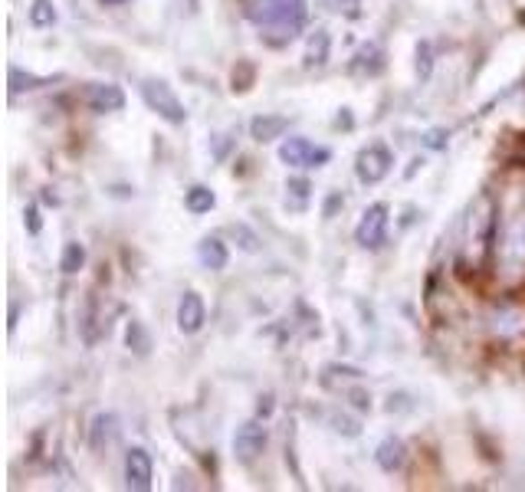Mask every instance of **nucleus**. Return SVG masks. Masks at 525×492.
Wrapping results in <instances>:
<instances>
[{"instance_id":"f257e3e1","label":"nucleus","mask_w":525,"mask_h":492,"mask_svg":"<svg viewBox=\"0 0 525 492\" xmlns=\"http://www.w3.org/2000/svg\"><path fill=\"white\" fill-rule=\"evenodd\" d=\"M250 21L273 37V43L293 40L305 21V0H250Z\"/></svg>"},{"instance_id":"f03ea898","label":"nucleus","mask_w":525,"mask_h":492,"mask_svg":"<svg viewBox=\"0 0 525 492\" xmlns=\"http://www.w3.org/2000/svg\"><path fill=\"white\" fill-rule=\"evenodd\" d=\"M493 243H496V207L489 194H479V201L473 204V211L466 217L463 260L476 270V266L489 256V246H493Z\"/></svg>"},{"instance_id":"7ed1b4c3","label":"nucleus","mask_w":525,"mask_h":492,"mask_svg":"<svg viewBox=\"0 0 525 492\" xmlns=\"http://www.w3.org/2000/svg\"><path fill=\"white\" fill-rule=\"evenodd\" d=\"M496 260L503 266L505 276H522L525 272V211L509 217L496 240Z\"/></svg>"},{"instance_id":"20e7f679","label":"nucleus","mask_w":525,"mask_h":492,"mask_svg":"<svg viewBox=\"0 0 525 492\" xmlns=\"http://www.w3.org/2000/svg\"><path fill=\"white\" fill-rule=\"evenodd\" d=\"M142 99H145L148 109L158 112V115H162L164 121H171V125H184V121H188V109H184V102L174 96V89L164 79H145L142 82Z\"/></svg>"},{"instance_id":"39448f33","label":"nucleus","mask_w":525,"mask_h":492,"mask_svg":"<svg viewBox=\"0 0 525 492\" xmlns=\"http://www.w3.org/2000/svg\"><path fill=\"white\" fill-rule=\"evenodd\" d=\"M394 168V154L388 145L381 141H374L368 148L358 151V158H354V174H358V181L362 184H381Z\"/></svg>"},{"instance_id":"423d86ee","label":"nucleus","mask_w":525,"mask_h":492,"mask_svg":"<svg viewBox=\"0 0 525 492\" xmlns=\"http://www.w3.org/2000/svg\"><path fill=\"white\" fill-rule=\"evenodd\" d=\"M279 161L289 168H322L332 161V151L325 145H312L309 138H286L279 145Z\"/></svg>"},{"instance_id":"0eeeda50","label":"nucleus","mask_w":525,"mask_h":492,"mask_svg":"<svg viewBox=\"0 0 525 492\" xmlns=\"http://www.w3.org/2000/svg\"><path fill=\"white\" fill-rule=\"evenodd\" d=\"M384 233H388V204H371V207H364L362 221H358V227H354V240H358V246H364V250L381 246Z\"/></svg>"},{"instance_id":"6e6552de","label":"nucleus","mask_w":525,"mask_h":492,"mask_svg":"<svg viewBox=\"0 0 525 492\" xmlns=\"http://www.w3.org/2000/svg\"><path fill=\"white\" fill-rule=\"evenodd\" d=\"M266 440H270V433L262 427L260 421H246L240 430L233 433V456L240 463H253L266 450Z\"/></svg>"},{"instance_id":"1a4fd4ad","label":"nucleus","mask_w":525,"mask_h":492,"mask_svg":"<svg viewBox=\"0 0 525 492\" xmlns=\"http://www.w3.org/2000/svg\"><path fill=\"white\" fill-rule=\"evenodd\" d=\"M152 479H154V463L148 456V450L131 446L125 453V482H129L131 489H152Z\"/></svg>"},{"instance_id":"9d476101","label":"nucleus","mask_w":525,"mask_h":492,"mask_svg":"<svg viewBox=\"0 0 525 492\" xmlns=\"http://www.w3.org/2000/svg\"><path fill=\"white\" fill-rule=\"evenodd\" d=\"M207 321V309H204V299L197 292H184L181 302H178V329L184 335H197Z\"/></svg>"},{"instance_id":"9b49d317","label":"nucleus","mask_w":525,"mask_h":492,"mask_svg":"<svg viewBox=\"0 0 525 492\" xmlns=\"http://www.w3.org/2000/svg\"><path fill=\"white\" fill-rule=\"evenodd\" d=\"M86 102H89L92 112H121L125 109V92L115 82H96L86 92Z\"/></svg>"},{"instance_id":"f8f14e48","label":"nucleus","mask_w":525,"mask_h":492,"mask_svg":"<svg viewBox=\"0 0 525 492\" xmlns=\"http://www.w3.org/2000/svg\"><path fill=\"white\" fill-rule=\"evenodd\" d=\"M289 131V119L286 115H256L250 121V135L256 141H276Z\"/></svg>"},{"instance_id":"ddd939ff","label":"nucleus","mask_w":525,"mask_h":492,"mask_svg":"<svg viewBox=\"0 0 525 492\" xmlns=\"http://www.w3.org/2000/svg\"><path fill=\"white\" fill-rule=\"evenodd\" d=\"M374 460H378V466H381L384 472H397L401 466H404V460H407L404 440H397V437H388V440L378 446Z\"/></svg>"},{"instance_id":"4468645a","label":"nucleus","mask_w":525,"mask_h":492,"mask_svg":"<svg viewBox=\"0 0 525 492\" xmlns=\"http://www.w3.org/2000/svg\"><path fill=\"white\" fill-rule=\"evenodd\" d=\"M197 260L207 266V270H223L227 266V260H230V253H227V243L221 240V237H204L201 246H197Z\"/></svg>"},{"instance_id":"2eb2a0df","label":"nucleus","mask_w":525,"mask_h":492,"mask_svg":"<svg viewBox=\"0 0 525 492\" xmlns=\"http://www.w3.org/2000/svg\"><path fill=\"white\" fill-rule=\"evenodd\" d=\"M213 204H217V197H213V191L211 188H204V184H194L191 191L184 194V207H188V213H194V217L211 213Z\"/></svg>"},{"instance_id":"dca6fc26","label":"nucleus","mask_w":525,"mask_h":492,"mask_svg":"<svg viewBox=\"0 0 525 492\" xmlns=\"http://www.w3.org/2000/svg\"><path fill=\"white\" fill-rule=\"evenodd\" d=\"M27 17H30V27H37V30H46V27H53V23H56V7H53V0H33L30 11H27Z\"/></svg>"},{"instance_id":"f3484780","label":"nucleus","mask_w":525,"mask_h":492,"mask_svg":"<svg viewBox=\"0 0 525 492\" xmlns=\"http://www.w3.org/2000/svg\"><path fill=\"white\" fill-rule=\"evenodd\" d=\"M82 266H86V246H82L79 240L66 243V250H62V260H60V270L66 272V276H76Z\"/></svg>"},{"instance_id":"a211bd4d","label":"nucleus","mask_w":525,"mask_h":492,"mask_svg":"<svg viewBox=\"0 0 525 492\" xmlns=\"http://www.w3.org/2000/svg\"><path fill=\"white\" fill-rule=\"evenodd\" d=\"M112 433H115V417L112 413H99L92 421V450H102V440L109 443Z\"/></svg>"},{"instance_id":"6ab92c4d","label":"nucleus","mask_w":525,"mask_h":492,"mask_svg":"<svg viewBox=\"0 0 525 492\" xmlns=\"http://www.w3.org/2000/svg\"><path fill=\"white\" fill-rule=\"evenodd\" d=\"M125 342H129V348H135V354H148V348H152V338H148V332H145V325L135 319L129 321Z\"/></svg>"},{"instance_id":"aec40b11","label":"nucleus","mask_w":525,"mask_h":492,"mask_svg":"<svg viewBox=\"0 0 525 492\" xmlns=\"http://www.w3.org/2000/svg\"><path fill=\"white\" fill-rule=\"evenodd\" d=\"M43 82H50V79H40V76H33V72H23V70H17V66H11V92L40 89Z\"/></svg>"},{"instance_id":"412c9836","label":"nucleus","mask_w":525,"mask_h":492,"mask_svg":"<svg viewBox=\"0 0 525 492\" xmlns=\"http://www.w3.org/2000/svg\"><path fill=\"white\" fill-rule=\"evenodd\" d=\"M23 223H27V230L33 233V237H37V233H40V207H37V204H30V207H27V211H23Z\"/></svg>"},{"instance_id":"4be33fe9","label":"nucleus","mask_w":525,"mask_h":492,"mask_svg":"<svg viewBox=\"0 0 525 492\" xmlns=\"http://www.w3.org/2000/svg\"><path fill=\"white\" fill-rule=\"evenodd\" d=\"M286 188H289L293 194H299V197H305V194H309V181H303V178H296V181H289Z\"/></svg>"},{"instance_id":"5701e85b","label":"nucleus","mask_w":525,"mask_h":492,"mask_svg":"<svg viewBox=\"0 0 525 492\" xmlns=\"http://www.w3.org/2000/svg\"><path fill=\"white\" fill-rule=\"evenodd\" d=\"M102 4H125V0H102Z\"/></svg>"}]
</instances>
